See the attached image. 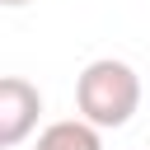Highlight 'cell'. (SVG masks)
I'll list each match as a JSON object with an SVG mask.
<instances>
[{"label":"cell","instance_id":"cell-1","mask_svg":"<svg viewBox=\"0 0 150 150\" xmlns=\"http://www.w3.org/2000/svg\"><path fill=\"white\" fill-rule=\"evenodd\" d=\"M75 108L98 131H117L141 108V75L127 61H117V56H98L75 80Z\"/></svg>","mask_w":150,"mask_h":150},{"label":"cell","instance_id":"cell-2","mask_svg":"<svg viewBox=\"0 0 150 150\" xmlns=\"http://www.w3.org/2000/svg\"><path fill=\"white\" fill-rule=\"evenodd\" d=\"M38 117H42V94H38V84H28L23 75H5V80H0V145H5V150L23 145V141L38 131Z\"/></svg>","mask_w":150,"mask_h":150},{"label":"cell","instance_id":"cell-3","mask_svg":"<svg viewBox=\"0 0 150 150\" xmlns=\"http://www.w3.org/2000/svg\"><path fill=\"white\" fill-rule=\"evenodd\" d=\"M33 150H103V136H98L94 122H84V117H66V122L42 127Z\"/></svg>","mask_w":150,"mask_h":150},{"label":"cell","instance_id":"cell-4","mask_svg":"<svg viewBox=\"0 0 150 150\" xmlns=\"http://www.w3.org/2000/svg\"><path fill=\"white\" fill-rule=\"evenodd\" d=\"M0 5H9V9H19V5H28V0H0Z\"/></svg>","mask_w":150,"mask_h":150}]
</instances>
